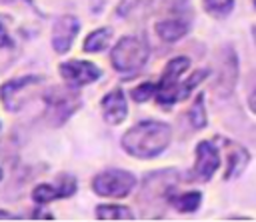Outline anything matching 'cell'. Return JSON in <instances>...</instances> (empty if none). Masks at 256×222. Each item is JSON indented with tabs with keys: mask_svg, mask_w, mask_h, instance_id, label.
Returning a JSON list of instances; mask_svg holds the SVG:
<instances>
[{
	"mask_svg": "<svg viewBox=\"0 0 256 222\" xmlns=\"http://www.w3.org/2000/svg\"><path fill=\"white\" fill-rule=\"evenodd\" d=\"M170 140H172V128L166 122L142 120L122 136L120 144L126 150V154L140 160H150L160 156L168 148Z\"/></svg>",
	"mask_w": 256,
	"mask_h": 222,
	"instance_id": "6da1fadb",
	"label": "cell"
},
{
	"mask_svg": "<svg viewBox=\"0 0 256 222\" xmlns=\"http://www.w3.org/2000/svg\"><path fill=\"white\" fill-rule=\"evenodd\" d=\"M190 14V0H120L116 14L124 20H146L152 14Z\"/></svg>",
	"mask_w": 256,
	"mask_h": 222,
	"instance_id": "7a4b0ae2",
	"label": "cell"
},
{
	"mask_svg": "<svg viewBox=\"0 0 256 222\" xmlns=\"http://www.w3.org/2000/svg\"><path fill=\"white\" fill-rule=\"evenodd\" d=\"M148 44L140 36H122L110 52L112 66L122 74L138 72L148 60Z\"/></svg>",
	"mask_w": 256,
	"mask_h": 222,
	"instance_id": "3957f363",
	"label": "cell"
},
{
	"mask_svg": "<svg viewBox=\"0 0 256 222\" xmlns=\"http://www.w3.org/2000/svg\"><path fill=\"white\" fill-rule=\"evenodd\" d=\"M74 88L64 86H52L44 92V118L50 126H62L78 108H80V96L72 92Z\"/></svg>",
	"mask_w": 256,
	"mask_h": 222,
	"instance_id": "277c9868",
	"label": "cell"
},
{
	"mask_svg": "<svg viewBox=\"0 0 256 222\" xmlns=\"http://www.w3.org/2000/svg\"><path fill=\"white\" fill-rule=\"evenodd\" d=\"M136 188V176L122 168H106L92 178V190L106 198H124Z\"/></svg>",
	"mask_w": 256,
	"mask_h": 222,
	"instance_id": "5b68a950",
	"label": "cell"
},
{
	"mask_svg": "<svg viewBox=\"0 0 256 222\" xmlns=\"http://www.w3.org/2000/svg\"><path fill=\"white\" fill-rule=\"evenodd\" d=\"M188 66H190V60L186 56H176L166 64L160 80L156 82V96H154L162 108H170L176 102H180L178 100V90L182 82L180 78L184 70H188Z\"/></svg>",
	"mask_w": 256,
	"mask_h": 222,
	"instance_id": "8992f818",
	"label": "cell"
},
{
	"mask_svg": "<svg viewBox=\"0 0 256 222\" xmlns=\"http://www.w3.org/2000/svg\"><path fill=\"white\" fill-rule=\"evenodd\" d=\"M42 80H44L42 76L26 74V76H20V78L4 82L0 86V100H2L4 108L8 112H18L36 94V90L40 88Z\"/></svg>",
	"mask_w": 256,
	"mask_h": 222,
	"instance_id": "52a82bcc",
	"label": "cell"
},
{
	"mask_svg": "<svg viewBox=\"0 0 256 222\" xmlns=\"http://www.w3.org/2000/svg\"><path fill=\"white\" fill-rule=\"evenodd\" d=\"M178 184V172L176 170H158L146 176L142 182V192H140V202L146 208L148 204H170V194L172 188Z\"/></svg>",
	"mask_w": 256,
	"mask_h": 222,
	"instance_id": "ba28073f",
	"label": "cell"
},
{
	"mask_svg": "<svg viewBox=\"0 0 256 222\" xmlns=\"http://www.w3.org/2000/svg\"><path fill=\"white\" fill-rule=\"evenodd\" d=\"M238 80V56L232 46H224L220 52L218 60V72H216V84H214V94L224 98L232 94L234 86Z\"/></svg>",
	"mask_w": 256,
	"mask_h": 222,
	"instance_id": "9c48e42d",
	"label": "cell"
},
{
	"mask_svg": "<svg viewBox=\"0 0 256 222\" xmlns=\"http://www.w3.org/2000/svg\"><path fill=\"white\" fill-rule=\"evenodd\" d=\"M60 76L70 88H82L86 84L96 82L102 76V70L88 60H66L60 64Z\"/></svg>",
	"mask_w": 256,
	"mask_h": 222,
	"instance_id": "30bf717a",
	"label": "cell"
},
{
	"mask_svg": "<svg viewBox=\"0 0 256 222\" xmlns=\"http://www.w3.org/2000/svg\"><path fill=\"white\" fill-rule=\"evenodd\" d=\"M76 188H78V182H76L74 176L60 174L54 182H44V184L34 186L32 198L38 204H46V202H52V200H60V198L72 196L76 192Z\"/></svg>",
	"mask_w": 256,
	"mask_h": 222,
	"instance_id": "8fae6325",
	"label": "cell"
},
{
	"mask_svg": "<svg viewBox=\"0 0 256 222\" xmlns=\"http://www.w3.org/2000/svg\"><path fill=\"white\" fill-rule=\"evenodd\" d=\"M220 166V152L210 140H202L196 144V162H194V178L200 182H210L216 168Z\"/></svg>",
	"mask_w": 256,
	"mask_h": 222,
	"instance_id": "7c38bea8",
	"label": "cell"
},
{
	"mask_svg": "<svg viewBox=\"0 0 256 222\" xmlns=\"http://www.w3.org/2000/svg\"><path fill=\"white\" fill-rule=\"evenodd\" d=\"M78 32H80V20L76 16L72 14L58 16L52 26V48L56 50V54H66L72 48Z\"/></svg>",
	"mask_w": 256,
	"mask_h": 222,
	"instance_id": "4fadbf2b",
	"label": "cell"
},
{
	"mask_svg": "<svg viewBox=\"0 0 256 222\" xmlns=\"http://www.w3.org/2000/svg\"><path fill=\"white\" fill-rule=\"evenodd\" d=\"M190 14H168V18H162L160 22H156L154 30L158 34L160 40L164 42H178L182 36L188 34L190 30Z\"/></svg>",
	"mask_w": 256,
	"mask_h": 222,
	"instance_id": "5bb4252c",
	"label": "cell"
},
{
	"mask_svg": "<svg viewBox=\"0 0 256 222\" xmlns=\"http://www.w3.org/2000/svg\"><path fill=\"white\" fill-rule=\"evenodd\" d=\"M100 106H102L104 120L108 124H112V126H118L128 116V104H126V98H124L122 88H114L108 94H104Z\"/></svg>",
	"mask_w": 256,
	"mask_h": 222,
	"instance_id": "9a60e30c",
	"label": "cell"
},
{
	"mask_svg": "<svg viewBox=\"0 0 256 222\" xmlns=\"http://www.w3.org/2000/svg\"><path fill=\"white\" fill-rule=\"evenodd\" d=\"M222 144L226 146V172H224V180H234L238 178L244 168L250 162V154L244 146H240L238 142L226 140L222 138Z\"/></svg>",
	"mask_w": 256,
	"mask_h": 222,
	"instance_id": "2e32d148",
	"label": "cell"
},
{
	"mask_svg": "<svg viewBox=\"0 0 256 222\" xmlns=\"http://www.w3.org/2000/svg\"><path fill=\"white\" fill-rule=\"evenodd\" d=\"M170 204L184 214H192L200 208L202 204V194L200 192H184V194H170Z\"/></svg>",
	"mask_w": 256,
	"mask_h": 222,
	"instance_id": "e0dca14e",
	"label": "cell"
},
{
	"mask_svg": "<svg viewBox=\"0 0 256 222\" xmlns=\"http://www.w3.org/2000/svg\"><path fill=\"white\" fill-rule=\"evenodd\" d=\"M96 218L98 220H134V214L128 206L100 204V206H96Z\"/></svg>",
	"mask_w": 256,
	"mask_h": 222,
	"instance_id": "ac0fdd59",
	"label": "cell"
},
{
	"mask_svg": "<svg viewBox=\"0 0 256 222\" xmlns=\"http://www.w3.org/2000/svg\"><path fill=\"white\" fill-rule=\"evenodd\" d=\"M110 38H112V28L110 26L92 30L84 40V50L86 52H102L110 44Z\"/></svg>",
	"mask_w": 256,
	"mask_h": 222,
	"instance_id": "d6986e66",
	"label": "cell"
},
{
	"mask_svg": "<svg viewBox=\"0 0 256 222\" xmlns=\"http://www.w3.org/2000/svg\"><path fill=\"white\" fill-rule=\"evenodd\" d=\"M188 122L196 130H202L208 124V120H206V106H204V94L202 92L196 96V100L192 102V106L188 110Z\"/></svg>",
	"mask_w": 256,
	"mask_h": 222,
	"instance_id": "ffe728a7",
	"label": "cell"
},
{
	"mask_svg": "<svg viewBox=\"0 0 256 222\" xmlns=\"http://www.w3.org/2000/svg\"><path fill=\"white\" fill-rule=\"evenodd\" d=\"M202 4L212 18H226L234 8V0H202Z\"/></svg>",
	"mask_w": 256,
	"mask_h": 222,
	"instance_id": "44dd1931",
	"label": "cell"
},
{
	"mask_svg": "<svg viewBox=\"0 0 256 222\" xmlns=\"http://www.w3.org/2000/svg\"><path fill=\"white\" fill-rule=\"evenodd\" d=\"M208 76V70L202 68V70H194L184 82H180V90H178V100H186L190 96V92Z\"/></svg>",
	"mask_w": 256,
	"mask_h": 222,
	"instance_id": "7402d4cb",
	"label": "cell"
},
{
	"mask_svg": "<svg viewBox=\"0 0 256 222\" xmlns=\"http://www.w3.org/2000/svg\"><path fill=\"white\" fill-rule=\"evenodd\" d=\"M130 96L136 102H146L152 96H156V84L154 82H142L140 86H136V88L130 90Z\"/></svg>",
	"mask_w": 256,
	"mask_h": 222,
	"instance_id": "603a6c76",
	"label": "cell"
},
{
	"mask_svg": "<svg viewBox=\"0 0 256 222\" xmlns=\"http://www.w3.org/2000/svg\"><path fill=\"white\" fill-rule=\"evenodd\" d=\"M0 44H2V46L12 44V42H10V36H8V30H6V22H4L2 16H0Z\"/></svg>",
	"mask_w": 256,
	"mask_h": 222,
	"instance_id": "cb8c5ba5",
	"label": "cell"
},
{
	"mask_svg": "<svg viewBox=\"0 0 256 222\" xmlns=\"http://www.w3.org/2000/svg\"><path fill=\"white\" fill-rule=\"evenodd\" d=\"M248 106H250V110L256 114V90H254V92L248 96Z\"/></svg>",
	"mask_w": 256,
	"mask_h": 222,
	"instance_id": "d4e9b609",
	"label": "cell"
},
{
	"mask_svg": "<svg viewBox=\"0 0 256 222\" xmlns=\"http://www.w3.org/2000/svg\"><path fill=\"white\" fill-rule=\"evenodd\" d=\"M18 216H14V214H10V212H6V210H0V220H16Z\"/></svg>",
	"mask_w": 256,
	"mask_h": 222,
	"instance_id": "484cf974",
	"label": "cell"
},
{
	"mask_svg": "<svg viewBox=\"0 0 256 222\" xmlns=\"http://www.w3.org/2000/svg\"><path fill=\"white\" fill-rule=\"evenodd\" d=\"M2 2H12V0H2ZM24 2H28V4H30V8H32V10H36V8H34V2H32V0H24ZM36 12H38V10H36Z\"/></svg>",
	"mask_w": 256,
	"mask_h": 222,
	"instance_id": "4316f807",
	"label": "cell"
},
{
	"mask_svg": "<svg viewBox=\"0 0 256 222\" xmlns=\"http://www.w3.org/2000/svg\"><path fill=\"white\" fill-rule=\"evenodd\" d=\"M252 38H254V42H256V24L252 26Z\"/></svg>",
	"mask_w": 256,
	"mask_h": 222,
	"instance_id": "83f0119b",
	"label": "cell"
},
{
	"mask_svg": "<svg viewBox=\"0 0 256 222\" xmlns=\"http://www.w3.org/2000/svg\"><path fill=\"white\" fill-rule=\"evenodd\" d=\"M0 180H2V170H0Z\"/></svg>",
	"mask_w": 256,
	"mask_h": 222,
	"instance_id": "f1b7e54d",
	"label": "cell"
}]
</instances>
